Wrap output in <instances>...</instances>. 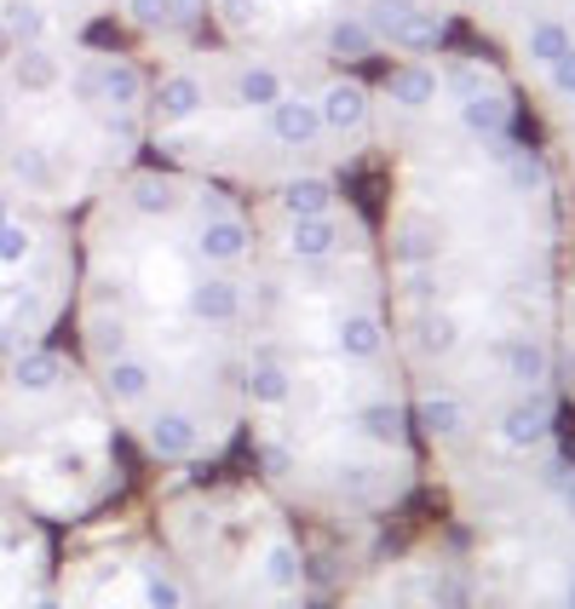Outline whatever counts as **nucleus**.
I'll return each instance as SVG.
<instances>
[{
    "label": "nucleus",
    "instance_id": "f257e3e1",
    "mask_svg": "<svg viewBox=\"0 0 575 609\" xmlns=\"http://www.w3.org/2000/svg\"><path fill=\"white\" fill-rule=\"evenodd\" d=\"M466 12H506L513 18V52L535 76L575 58V0H460Z\"/></svg>",
    "mask_w": 575,
    "mask_h": 609
},
{
    "label": "nucleus",
    "instance_id": "f03ea898",
    "mask_svg": "<svg viewBox=\"0 0 575 609\" xmlns=\"http://www.w3.org/2000/svg\"><path fill=\"white\" fill-rule=\"evenodd\" d=\"M214 0H116V12L127 29H139L150 41H190L208 18Z\"/></svg>",
    "mask_w": 575,
    "mask_h": 609
},
{
    "label": "nucleus",
    "instance_id": "7ed1b4c3",
    "mask_svg": "<svg viewBox=\"0 0 575 609\" xmlns=\"http://www.w3.org/2000/svg\"><path fill=\"white\" fill-rule=\"evenodd\" d=\"M29 609H63L58 598H36V603H29Z\"/></svg>",
    "mask_w": 575,
    "mask_h": 609
},
{
    "label": "nucleus",
    "instance_id": "20e7f679",
    "mask_svg": "<svg viewBox=\"0 0 575 609\" xmlns=\"http://www.w3.org/2000/svg\"><path fill=\"white\" fill-rule=\"evenodd\" d=\"M12 351H18V346H12V340H7V333H0V357H12Z\"/></svg>",
    "mask_w": 575,
    "mask_h": 609
},
{
    "label": "nucleus",
    "instance_id": "39448f33",
    "mask_svg": "<svg viewBox=\"0 0 575 609\" xmlns=\"http://www.w3.org/2000/svg\"><path fill=\"white\" fill-rule=\"evenodd\" d=\"M569 304H575V299H569Z\"/></svg>",
    "mask_w": 575,
    "mask_h": 609
}]
</instances>
